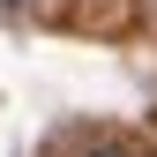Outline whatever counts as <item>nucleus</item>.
I'll list each match as a JSON object with an SVG mask.
<instances>
[{
  "instance_id": "1",
  "label": "nucleus",
  "mask_w": 157,
  "mask_h": 157,
  "mask_svg": "<svg viewBox=\"0 0 157 157\" xmlns=\"http://www.w3.org/2000/svg\"><path fill=\"white\" fill-rule=\"evenodd\" d=\"M67 23H75V30H105V37H120V30L142 23V8H135V0H67Z\"/></svg>"
},
{
  "instance_id": "2",
  "label": "nucleus",
  "mask_w": 157,
  "mask_h": 157,
  "mask_svg": "<svg viewBox=\"0 0 157 157\" xmlns=\"http://www.w3.org/2000/svg\"><path fill=\"white\" fill-rule=\"evenodd\" d=\"M82 157H142V150H135V142H127V135H97V142H90Z\"/></svg>"
},
{
  "instance_id": "3",
  "label": "nucleus",
  "mask_w": 157,
  "mask_h": 157,
  "mask_svg": "<svg viewBox=\"0 0 157 157\" xmlns=\"http://www.w3.org/2000/svg\"><path fill=\"white\" fill-rule=\"evenodd\" d=\"M142 157H157V150H142Z\"/></svg>"
}]
</instances>
